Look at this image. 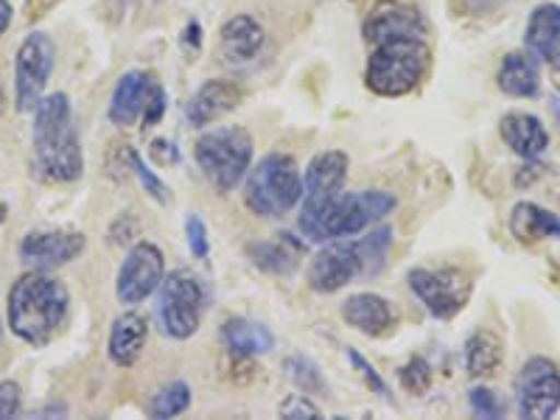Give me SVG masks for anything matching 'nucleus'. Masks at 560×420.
Segmentation results:
<instances>
[{
    "instance_id": "a878e982",
    "label": "nucleus",
    "mask_w": 560,
    "mask_h": 420,
    "mask_svg": "<svg viewBox=\"0 0 560 420\" xmlns=\"http://www.w3.org/2000/svg\"><path fill=\"white\" fill-rule=\"evenodd\" d=\"M502 364V342L497 334L477 331L465 342V370L474 378L493 376Z\"/></svg>"
},
{
    "instance_id": "4c0bfd02",
    "label": "nucleus",
    "mask_w": 560,
    "mask_h": 420,
    "mask_svg": "<svg viewBox=\"0 0 560 420\" xmlns=\"http://www.w3.org/2000/svg\"><path fill=\"white\" fill-rule=\"evenodd\" d=\"M166 109H168L166 90H163V84H158V88H154V93H152V98H149L147 109H143V115H140V121H143V127H154V124L163 121Z\"/></svg>"
},
{
    "instance_id": "cd10ccee",
    "label": "nucleus",
    "mask_w": 560,
    "mask_h": 420,
    "mask_svg": "<svg viewBox=\"0 0 560 420\" xmlns=\"http://www.w3.org/2000/svg\"><path fill=\"white\" fill-rule=\"evenodd\" d=\"M389 244H393V230H389L387 224L370 230L368 236L357 238V249H359V258H362L364 278H373V275L382 272L384 261H387Z\"/></svg>"
},
{
    "instance_id": "412c9836",
    "label": "nucleus",
    "mask_w": 560,
    "mask_h": 420,
    "mask_svg": "<svg viewBox=\"0 0 560 420\" xmlns=\"http://www.w3.org/2000/svg\"><path fill=\"white\" fill-rule=\"evenodd\" d=\"M342 319L359 334L382 337L384 331L393 328V306H389V300H384L376 292L350 294L342 303Z\"/></svg>"
},
{
    "instance_id": "7c9ffc66",
    "label": "nucleus",
    "mask_w": 560,
    "mask_h": 420,
    "mask_svg": "<svg viewBox=\"0 0 560 420\" xmlns=\"http://www.w3.org/2000/svg\"><path fill=\"white\" fill-rule=\"evenodd\" d=\"M129 163H132V172H135V177H138L140 188H143L149 197L158 199V202H168V199H172V194H168V185L152 172V166H147V160L140 158L135 149H129Z\"/></svg>"
},
{
    "instance_id": "9d476101",
    "label": "nucleus",
    "mask_w": 560,
    "mask_h": 420,
    "mask_svg": "<svg viewBox=\"0 0 560 420\" xmlns=\"http://www.w3.org/2000/svg\"><path fill=\"white\" fill-rule=\"evenodd\" d=\"M518 418L547 420L560 409V370L544 357H533L518 370L516 384Z\"/></svg>"
},
{
    "instance_id": "4be33fe9",
    "label": "nucleus",
    "mask_w": 560,
    "mask_h": 420,
    "mask_svg": "<svg viewBox=\"0 0 560 420\" xmlns=\"http://www.w3.org/2000/svg\"><path fill=\"white\" fill-rule=\"evenodd\" d=\"M149 325L140 314L127 312L121 317H115L113 328H109L107 339V357L115 368H132L140 359L143 348H147Z\"/></svg>"
},
{
    "instance_id": "6e6552de",
    "label": "nucleus",
    "mask_w": 560,
    "mask_h": 420,
    "mask_svg": "<svg viewBox=\"0 0 560 420\" xmlns=\"http://www.w3.org/2000/svg\"><path fill=\"white\" fill-rule=\"evenodd\" d=\"M57 65V45L45 32L28 34L14 54V104L20 113H34Z\"/></svg>"
},
{
    "instance_id": "473e14b6",
    "label": "nucleus",
    "mask_w": 560,
    "mask_h": 420,
    "mask_svg": "<svg viewBox=\"0 0 560 420\" xmlns=\"http://www.w3.org/2000/svg\"><path fill=\"white\" fill-rule=\"evenodd\" d=\"M468 404H471V412L477 415V418L497 420L504 415V404L499 401L497 393L488 387H474L471 395H468Z\"/></svg>"
},
{
    "instance_id": "393cba45",
    "label": "nucleus",
    "mask_w": 560,
    "mask_h": 420,
    "mask_svg": "<svg viewBox=\"0 0 560 420\" xmlns=\"http://www.w3.org/2000/svg\"><path fill=\"white\" fill-rule=\"evenodd\" d=\"M510 233L522 244L544 242V238H560V217L544 210L535 202H518L510 213Z\"/></svg>"
},
{
    "instance_id": "c85d7f7f",
    "label": "nucleus",
    "mask_w": 560,
    "mask_h": 420,
    "mask_svg": "<svg viewBox=\"0 0 560 420\" xmlns=\"http://www.w3.org/2000/svg\"><path fill=\"white\" fill-rule=\"evenodd\" d=\"M188 407H191V387L185 382H168L166 387H160L158 393L152 395L147 412L149 418L166 420L177 418V415H183Z\"/></svg>"
},
{
    "instance_id": "a211bd4d",
    "label": "nucleus",
    "mask_w": 560,
    "mask_h": 420,
    "mask_svg": "<svg viewBox=\"0 0 560 420\" xmlns=\"http://www.w3.org/2000/svg\"><path fill=\"white\" fill-rule=\"evenodd\" d=\"M264 43H267V34H264V26L253 14L230 18L222 26V32H219V48H222V57L230 65L253 62L261 54Z\"/></svg>"
},
{
    "instance_id": "79ce46f5",
    "label": "nucleus",
    "mask_w": 560,
    "mask_h": 420,
    "mask_svg": "<svg viewBox=\"0 0 560 420\" xmlns=\"http://www.w3.org/2000/svg\"><path fill=\"white\" fill-rule=\"evenodd\" d=\"M549 107H552V115H555V121L560 124V98H549Z\"/></svg>"
},
{
    "instance_id": "f8f14e48",
    "label": "nucleus",
    "mask_w": 560,
    "mask_h": 420,
    "mask_svg": "<svg viewBox=\"0 0 560 420\" xmlns=\"http://www.w3.org/2000/svg\"><path fill=\"white\" fill-rule=\"evenodd\" d=\"M350 160L348 154L331 149V152H319L317 158L308 163L306 174H303V208H300L298 224L312 222L319 217L339 194L345 191V179H348Z\"/></svg>"
},
{
    "instance_id": "20e7f679",
    "label": "nucleus",
    "mask_w": 560,
    "mask_h": 420,
    "mask_svg": "<svg viewBox=\"0 0 560 420\" xmlns=\"http://www.w3.org/2000/svg\"><path fill=\"white\" fill-rule=\"evenodd\" d=\"M398 199L387 191H357L339 194L328 208L314 217L312 222L298 224L300 233L317 244L337 242V238H350L368 230L370 224L382 222L387 213H393Z\"/></svg>"
},
{
    "instance_id": "aec40b11",
    "label": "nucleus",
    "mask_w": 560,
    "mask_h": 420,
    "mask_svg": "<svg viewBox=\"0 0 560 420\" xmlns=\"http://www.w3.org/2000/svg\"><path fill=\"white\" fill-rule=\"evenodd\" d=\"M387 34H429L427 18L407 3L384 0L364 20V39L370 43V39L387 37Z\"/></svg>"
},
{
    "instance_id": "49530a36",
    "label": "nucleus",
    "mask_w": 560,
    "mask_h": 420,
    "mask_svg": "<svg viewBox=\"0 0 560 420\" xmlns=\"http://www.w3.org/2000/svg\"><path fill=\"white\" fill-rule=\"evenodd\" d=\"M0 337H3V328H0Z\"/></svg>"
},
{
    "instance_id": "dca6fc26",
    "label": "nucleus",
    "mask_w": 560,
    "mask_h": 420,
    "mask_svg": "<svg viewBox=\"0 0 560 420\" xmlns=\"http://www.w3.org/2000/svg\"><path fill=\"white\" fill-rule=\"evenodd\" d=\"M158 79L147 70H127L118 84L113 90V98H109V121L115 127H132L138 121L143 109H147L149 98H152L154 88H158Z\"/></svg>"
},
{
    "instance_id": "423d86ee",
    "label": "nucleus",
    "mask_w": 560,
    "mask_h": 420,
    "mask_svg": "<svg viewBox=\"0 0 560 420\" xmlns=\"http://www.w3.org/2000/svg\"><path fill=\"white\" fill-rule=\"evenodd\" d=\"M255 143L244 127H217L199 135L194 158L219 194H230L247 177Z\"/></svg>"
},
{
    "instance_id": "f257e3e1",
    "label": "nucleus",
    "mask_w": 560,
    "mask_h": 420,
    "mask_svg": "<svg viewBox=\"0 0 560 420\" xmlns=\"http://www.w3.org/2000/svg\"><path fill=\"white\" fill-rule=\"evenodd\" d=\"M84 172V154L73 127V109L65 93L43 96L34 107L32 174L48 185L77 183Z\"/></svg>"
},
{
    "instance_id": "f03ea898",
    "label": "nucleus",
    "mask_w": 560,
    "mask_h": 420,
    "mask_svg": "<svg viewBox=\"0 0 560 420\" xmlns=\"http://www.w3.org/2000/svg\"><path fill=\"white\" fill-rule=\"evenodd\" d=\"M70 294L59 278H51L45 269H32L20 275L7 294L9 328L26 345L43 348L57 337L68 319Z\"/></svg>"
},
{
    "instance_id": "6ab92c4d",
    "label": "nucleus",
    "mask_w": 560,
    "mask_h": 420,
    "mask_svg": "<svg viewBox=\"0 0 560 420\" xmlns=\"http://www.w3.org/2000/svg\"><path fill=\"white\" fill-rule=\"evenodd\" d=\"M502 140L518 158L538 160L549 149V132L544 121L533 113H508L499 124Z\"/></svg>"
},
{
    "instance_id": "f3484780",
    "label": "nucleus",
    "mask_w": 560,
    "mask_h": 420,
    "mask_svg": "<svg viewBox=\"0 0 560 420\" xmlns=\"http://www.w3.org/2000/svg\"><path fill=\"white\" fill-rule=\"evenodd\" d=\"M524 45L538 62L549 70H560V7L558 3H538L527 20Z\"/></svg>"
},
{
    "instance_id": "a19ab883",
    "label": "nucleus",
    "mask_w": 560,
    "mask_h": 420,
    "mask_svg": "<svg viewBox=\"0 0 560 420\" xmlns=\"http://www.w3.org/2000/svg\"><path fill=\"white\" fill-rule=\"evenodd\" d=\"M12 18H14L12 3H9V0H0V37L9 32V26H12Z\"/></svg>"
},
{
    "instance_id": "ea45409f",
    "label": "nucleus",
    "mask_w": 560,
    "mask_h": 420,
    "mask_svg": "<svg viewBox=\"0 0 560 420\" xmlns=\"http://www.w3.org/2000/svg\"><path fill=\"white\" fill-rule=\"evenodd\" d=\"M183 45L185 48H191V51H199V45H202V26H199L197 20H191L183 32Z\"/></svg>"
},
{
    "instance_id": "7ed1b4c3",
    "label": "nucleus",
    "mask_w": 560,
    "mask_h": 420,
    "mask_svg": "<svg viewBox=\"0 0 560 420\" xmlns=\"http://www.w3.org/2000/svg\"><path fill=\"white\" fill-rule=\"evenodd\" d=\"M429 65H432V48L427 34H387L370 39L364 82L376 96H407L423 82Z\"/></svg>"
},
{
    "instance_id": "4468645a",
    "label": "nucleus",
    "mask_w": 560,
    "mask_h": 420,
    "mask_svg": "<svg viewBox=\"0 0 560 420\" xmlns=\"http://www.w3.org/2000/svg\"><path fill=\"white\" fill-rule=\"evenodd\" d=\"M88 238L77 230H34L20 242V261L32 269H57L65 264L77 261L84 253Z\"/></svg>"
},
{
    "instance_id": "58836bf2",
    "label": "nucleus",
    "mask_w": 560,
    "mask_h": 420,
    "mask_svg": "<svg viewBox=\"0 0 560 420\" xmlns=\"http://www.w3.org/2000/svg\"><path fill=\"white\" fill-rule=\"evenodd\" d=\"M152 154L160 160V163H177V160H179L177 147H174L172 140H163V138L154 140V143H152Z\"/></svg>"
},
{
    "instance_id": "c03bdc74",
    "label": "nucleus",
    "mask_w": 560,
    "mask_h": 420,
    "mask_svg": "<svg viewBox=\"0 0 560 420\" xmlns=\"http://www.w3.org/2000/svg\"><path fill=\"white\" fill-rule=\"evenodd\" d=\"M477 7H488V3H497V0H474Z\"/></svg>"
},
{
    "instance_id": "c9c22d12",
    "label": "nucleus",
    "mask_w": 560,
    "mask_h": 420,
    "mask_svg": "<svg viewBox=\"0 0 560 420\" xmlns=\"http://www.w3.org/2000/svg\"><path fill=\"white\" fill-rule=\"evenodd\" d=\"M280 418H289V420H314L319 418V407L308 398L306 393L303 395H289L287 401L280 404Z\"/></svg>"
},
{
    "instance_id": "39448f33",
    "label": "nucleus",
    "mask_w": 560,
    "mask_h": 420,
    "mask_svg": "<svg viewBox=\"0 0 560 420\" xmlns=\"http://www.w3.org/2000/svg\"><path fill=\"white\" fill-rule=\"evenodd\" d=\"M300 199H303V174H300L298 160L289 154H267L258 160V166L247 172L244 202L255 217H287Z\"/></svg>"
},
{
    "instance_id": "2f4dec72",
    "label": "nucleus",
    "mask_w": 560,
    "mask_h": 420,
    "mask_svg": "<svg viewBox=\"0 0 560 420\" xmlns=\"http://www.w3.org/2000/svg\"><path fill=\"white\" fill-rule=\"evenodd\" d=\"M398 378H401V387L412 395H423L432 387V368L423 357H412L401 370H398Z\"/></svg>"
},
{
    "instance_id": "e433bc0d",
    "label": "nucleus",
    "mask_w": 560,
    "mask_h": 420,
    "mask_svg": "<svg viewBox=\"0 0 560 420\" xmlns=\"http://www.w3.org/2000/svg\"><path fill=\"white\" fill-rule=\"evenodd\" d=\"M23 409V389L18 382H0V420L18 418Z\"/></svg>"
},
{
    "instance_id": "b1692460",
    "label": "nucleus",
    "mask_w": 560,
    "mask_h": 420,
    "mask_svg": "<svg viewBox=\"0 0 560 420\" xmlns=\"http://www.w3.org/2000/svg\"><path fill=\"white\" fill-rule=\"evenodd\" d=\"M222 342L236 359L264 357V353H269L275 348V337L267 325L253 323V319L244 317L228 319L222 325Z\"/></svg>"
},
{
    "instance_id": "37998d69",
    "label": "nucleus",
    "mask_w": 560,
    "mask_h": 420,
    "mask_svg": "<svg viewBox=\"0 0 560 420\" xmlns=\"http://www.w3.org/2000/svg\"><path fill=\"white\" fill-rule=\"evenodd\" d=\"M7 109V90H3V82H0V115Z\"/></svg>"
},
{
    "instance_id": "0eeeda50",
    "label": "nucleus",
    "mask_w": 560,
    "mask_h": 420,
    "mask_svg": "<svg viewBox=\"0 0 560 420\" xmlns=\"http://www.w3.org/2000/svg\"><path fill=\"white\" fill-rule=\"evenodd\" d=\"M205 314V289L197 275L177 269L158 289V323L172 339H191Z\"/></svg>"
},
{
    "instance_id": "ddd939ff",
    "label": "nucleus",
    "mask_w": 560,
    "mask_h": 420,
    "mask_svg": "<svg viewBox=\"0 0 560 420\" xmlns=\"http://www.w3.org/2000/svg\"><path fill=\"white\" fill-rule=\"evenodd\" d=\"M362 275V258H359L357 242L348 238H337L328 242L308 264L306 280L308 287L319 294H334L345 289L350 280H357Z\"/></svg>"
},
{
    "instance_id": "9b49d317",
    "label": "nucleus",
    "mask_w": 560,
    "mask_h": 420,
    "mask_svg": "<svg viewBox=\"0 0 560 420\" xmlns=\"http://www.w3.org/2000/svg\"><path fill=\"white\" fill-rule=\"evenodd\" d=\"M166 278V258L152 242H138L129 247L127 258L115 275V298L124 306H138L152 298Z\"/></svg>"
},
{
    "instance_id": "a18cd8bd",
    "label": "nucleus",
    "mask_w": 560,
    "mask_h": 420,
    "mask_svg": "<svg viewBox=\"0 0 560 420\" xmlns=\"http://www.w3.org/2000/svg\"><path fill=\"white\" fill-rule=\"evenodd\" d=\"M3 213H7V208H3V205H0V222H3Z\"/></svg>"
},
{
    "instance_id": "bb28decb",
    "label": "nucleus",
    "mask_w": 560,
    "mask_h": 420,
    "mask_svg": "<svg viewBox=\"0 0 560 420\" xmlns=\"http://www.w3.org/2000/svg\"><path fill=\"white\" fill-rule=\"evenodd\" d=\"M300 244L292 242V236H280V242H258L249 244L247 255L253 264L264 272L272 275H292L298 267Z\"/></svg>"
},
{
    "instance_id": "5701e85b",
    "label": "nucleus",
    "mask_w": 560,
    "mask_h": 420,
    "mask_svg": "<svg viewBox=\"0 0 560 420\" xmlns=\"http://www.w3.org/2000/svg\"><path fill=\"white\" fill-rule=\"evenodd\" d=\"M497 84L510 98H535L541 93V68L529 51H510L502 59Z\"/></svg>"
},
{
    "instance_id": "72a5a7b5",
    "label": "nucleus",
    "mask_w": 560,
    "mask_h": 420,
    "mask_svg": "<svg viewBox=\"0 0 560 420\" xmlns=\"http://www.w3.org/2000/svg\"><path fill=\"white\" fill-rule=\"evenodd\" d=\"M185 236H188V249H191L194 258L205 261L210 253V242H208V228H205L202 219L197 213L185 219Z\"/></svg>"
},
{
    "instance_id": "1a4fd4ad",
    "label": "nucleus",
    "mask_w": 560,
    "mask_h": 420,
    "mask_svg": "<svg viewBox=\"0 0 560 420\" xmlns=\"http://www.w3.org/2000/svg\"><path fill=\"white\" fill-rule=\"evenodd\" d=\"M409 289L427 306V312L438 319H452L468 306L474 283L471 275L463 269H412L407 275Z\"/></svg>"
},
{
    "instance_id": "c756f323",
    "label": "nucleus",
    "mask_w": 560,
    "mask_h": 420,
    "mask_svg": "<svg viewBox=\"0 0 560 420\" xmlns=\"http://www.w3.org/2000/svg\"><path fill=\"white\" fill-rule=\"evenodd\" d=\"M283 368H287L289 378H292V384L300 389V393H306V395L325 393L323 373H319V368L308 357H289Z\"/></svg>"
},
{
    "instance_id": "2eb2a0df",
    "label": "nucleus",
    "mask_w": 560,
    "mask_h": 420,
    "mask_svg": "<svg viewBox=\"0 0 560 420\" xmlns=\"http://www.w3.org/2000/svg\"><path fill=\"white\" fill-rule=\"evenodd\" d=\"M244 90L230 79H210L191 96V102L185 104V118L194 129H202L208 124L219 121L222 115L233 113L242 104Z\"/></svg>"
},
{
    "instance_id": "f704fd0d",
    "label": "nucleus",
    "mask_w": 560,
    "mask_h": 420,
    "mask_svg": "<svg viewBox=\"0 0 560 420\" xmlns=\"http://www.w3.org/2000/svg\"><path fill=\"white\" fill-rule=\"evenodd\" d=\"M348 359H350V364L357 368L359 376L364 378V384H368V387L373 389V393H376V395H382V398H387L389 389H387V384H384V378L378 376V370L373 368V364H370L368 359H364L362 353H359V350H353V348H348Z\"/></svg>"
}]
</instances>
